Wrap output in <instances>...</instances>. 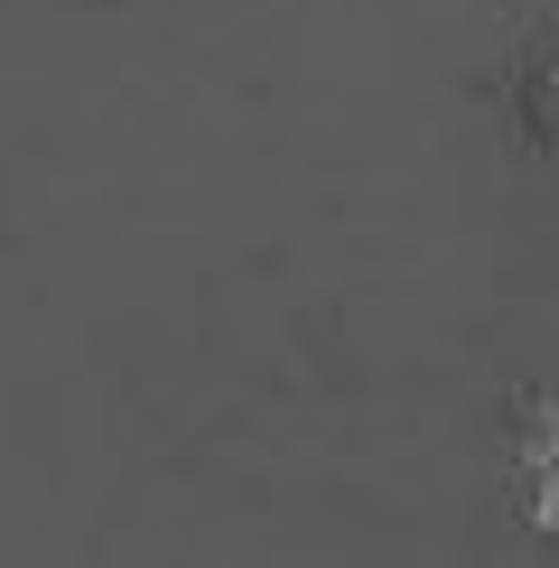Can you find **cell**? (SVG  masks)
I'll use <instances>...</instances> for the list:
<instances>
[{
	"mask_svg": "<svg viewBox=\"0 0 559 568\" xmlns=\"http://www.w3.org/2000/svg\"><path fill=\"white\" fill-rule=\"evenodd\" d=\"M531 429H559V400H550V410H541V419H531Z\"/></svg>",
	"mask_w": 559,
	"mask_h": 568,
	"instance_id": "1",
	"label": "cell"
},
{
	"mask_svg": "<svg viewBox=\"0 0 559 568\" xmlns=\"http://www.w3.org/2000/svg\"><path fill=\"white\" fill-rule=\"evenodd\" d=\"M550 112H559V75H550Z\"/></svg>",
	"mask_w": 559,
	"mask_h": 568,
	"instance_id": "2",
	"label": "cell"
}]
</instances>
